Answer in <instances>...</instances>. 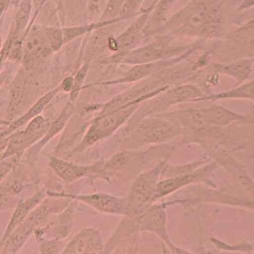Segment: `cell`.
Listing matches in <instances>:
<instances>
[{"instance_id": "7", "label": "cell", "mask_w": 254, "mask_h": 254, "mask_svg": "<svg viewBox=\"0 0 254 254\" xmlns=\"http://www.w3.org/2000/svg\"><path fill=\"white\" fill-rule=\"evenodd\" d=\"M158 117V119L145 120L138 127L135 135L140 142H162L178 134V124L160 116Z\"/></svg>"}, {"instance_id": "19", "label": "cell", "mask_w": 254, "mask_h": 254, "mask_svg": "<svg viewBox=\"0 0 254 254\" xmlns=\"http://www.w3.org/2000/svg\"><path fill=\"white\" fill-rule=\"evenodd\" d=\"M233 98L246 99L253 101L254 81H251L250 82L244 84V85H238L235 89L230 90V91L213 94L210 95V96L200 97V98L195 100L194 101H206V100L215 101L219 99Z\"/></svg>"}, {"instance_id": "24", "label": "cell", "mask_w": 254, "mask_h": 254, "mask_svg": "<svg viewBox=\"0 0 254 254\" xmlns=\"http://www.w3.org/2000/svg\"><path fill=\"white\" fill-rule=\"evenodd\" d=\"M45 33L50 47L54 51H58L63 45V36L62 32L59 29L47 28L45 29Z\"/></svg>"}, {"instance_id": "6", "label": "cell", "mask_w": 254, "mask_h": 254, "mask_svg": "<svg viewBox=\"0 0 254 254\" xmlns=\"http://www.w3.org/2000/svg\"><path fill=\"white\" fill-rule=\"evenodd\" d=\"M104 162L99 161L92 165H79L50 156L49 165L59 178L65 183H71L82 178L99 177Z\"/></svg>"}, {"instance_id": "12", "label": "cell", "mask_w": 254, "mask_h": 254, "mask_svg": "<svg viewBox=\"0 0 254 254\" xmlns=\"http://www.w3.org/2000/svg\"><path fill=\"white\" fill-rule=\"evenodd\" d=\"M46 192L47 190L45 189H43L28 198L20 199L19 201V202L17 203L14 212L13 213L12 216L11 217L10 221L9 222L5 232L4 233L3 237L0 242V247L3 245L4 242L12 233V231H14L27 218L32 211L44 200L45 197L47 196Z\"/></svg>"}, {"instance_id": "22", "label": "cell", "mask_w": 254, "mask_h": 254, "mask_svg": "<svg viewBox=\"0 0 254 254\" xmlns=\"http://www.w3.org/2000/svg\"><path fill=\"white\" fill-rule=\"evenodd\" d=\"M126 0H108L101 18L103 22H110L120 15Z\"/></svg>"}, {"instance_id": "26", "label": "cell", "mask_w": 254, "mask_h": 254, "mask_svg": "<svg viewBox=\"0 0 254 254\" xmlns=\"http://www.w3.org/2000/svg\"><path fill=\"white\" fill-rule=\"evenodd\" d=\"M144 1V0H126L120 13V17L125 18L133 15L139 10Z\"/></svg>"}, {"instance_id": "17", "label": "cell", "mask_w": 254, "mask_h": 254, "mask_svg": "<svg viewBox=\"0 0 254 254\" xmlns=\"http://www.w3.org/2000/svg\"><path fill=\"white\" fill-rule=\"evenodd\" d=\"M177 62L176 59L173 60H169L157 61V62L141 64H137L135 66L131 68L130 71L125 74L123 78L120 79L119 81H113L111 83H119L131 82L139 80V79L144 78L149 74H153L158 69H160L163 66H166L167 65L173 64Z\"/></svg>"}, {"instance_id": "29", "label": "cell", "mask_w": 254, "mask_h": 254, "mask_svg": "<svg viewBox=\"0 0 254 254\" xmlns=\"http://www.w3.org/2000/svg\"><path fill=\"white\" fill-rule=\"evenodd\" d=\"M254 0H245L242 3L240 7L238 8V11H243L247 9L253 7L254 6Z\"/></svg>"}, {"instance_id": "14", "label": "cell", "mask_w": 254, "mask_h": 254, "mask_svg": "<svg viewBox=\"0 0 254 254\" xmlns=\"http://www.w3.org/2000/svg\"><path fill=\"white\" fill-rule=\"evenodd\" d=\"M253 68V59H245L230 63L216 64L214 69L219 73L235 79L236 86L241 85L250 77Z\"/></svg>"}, {"instance_id": "10", "label": "cell", "mask_w": 254, "mask_h": 254, "mask_svg": "<svg viewBox=\"0 0 254 254\" xmlns=\"http://www.w3.org/2000/svg\"><path fill=\"white\" fill-rule=\"evenodd\" d=\"M156 2L157 0H155L153 4L147 9L146 12L143 13L138 19L115 40L116 49L122 52L124 56L132 51L141 42L143 36L145 35V27Z\"/></svg>"}, {"instance_id": "8", "label": "cell", "mask_w": 254, "mask_h": 254, "mask_svg": "<svg viewBox=\"0 0 254 254\" xmlns=\"http://www.w3.org/2000/svg\"><path fill=\"white\" fill-rule=\"evenodd\" d=\"M243 116L236 114L221 106L214 105L209 108L191 109L190 120L194 128L211 126H224L237 120H244Z\"/></svg>"}, {"instance_id": "2", "label": "cell", "mask_w": 254, "mask_h": 254, "mask_svg": "<svg viewBox=\"0 0 254 254\" xmlns=\"http://www.w3.org/2000/svg\"><path fill=\"white\" fill-rule=\"evenodd\" d=\"M138 104L139 103H134L110 112L101 113L73 152L81 153L95 143L112 134L132 114Z\"/></svg>"}, {"instance_id": "20", "label": "cell", "mask_w": 254, "mask_h": 254, "mask_svg": "<svg viewBox=\"0 0 254 254\" xmlns=\"http://www.w3.org/2000/svg\"><path fill=\"white\" fill-rule=\"evenodd\" d=\"M21 188L16 184L0 183V212L8 209L16 203V195Z\"/></svg>"}, {"instance_id": "27", "label": "cell", "mask_w": 254, "mask_h": 254, "mask_svg": "<svg viewBox=\"0 0 254 254\" xmlns=\"http://www.w3.org/2000/svg\"><path fill=\"white\" fill-rule=\"evenodd\" d=\"M87 70L88 67L87 65H85V66L81 68L80 71L77 74L76 78L72 81L71 95L72 101H73L78 96L81 85H82L84 78H85L86 74H87Z\"/></svg>"}, {"instance_id": "16", "label": "cell", "mask_w": 254, "mask_h": 254, "mask_svg": "<svg viewBox=\"0 0 254 254\" xmlns=\"http://www.w3.org/2000/svg\"><path fill=\"white\" fill-rule=\"evenodd\" d=\"M206 173L205 171L203 172L201 170H199V171L194 172L193 173L185 174L176 178H169L163 181L156 185L155 193H154V199L171 193L184 186L198 180L202 178L203 175H205Z\"/></svg>"}, {"instance_id": "28", "label": "cell", "mask_w": 254, "mask_h": 254, "mask_svg": "<svg viewBox=\"0 0 254 254\" xmlns=\"http://www.w3.org/2000/svg\"><path fill=\"white\" fill-rule=\"evenodd\" d=\"M107 2L108 0H89L88 9L95 17L99 15L101 17Z\"/></svg>"}, {"instance_id": "3", "label": "cell", "mask_w": 254, "mask_h": 254, "mask_svg": "<svg viewBox=\"0 0 254 254\" xmlns=\"http://www.w3.org/2000/svg\"><path fill=\"white\" fill-rule=\"evenodd\" d=\"M162 165L147 172L136 179L126 200V215L139 214L142 207L154 199L158 176Z\"/></svg>"}, {"instance_id": "21", "label": "cell", "mask_w": 254, "mask_h": 254, "mask_svg": "<svg viewBox=\"0 0 254 254\" xmlns=\"http://www.w3.org/2000/svg\"><path fill=\"white\" fill-rule=\"evenodd\" d=\"M177 1L178 0H157L155 7L153 8L154 12L151 17H149V21L153 22V24H152L153 26H156L158 22L163 21L170 9L176 3ZM149 26H150V25Z\"/></svg>"}, {"instance_id": "25", "label": "cell", "mask_w": 254, "mask_h": 254, "mask_svg": "<svg viewBox=\"0 0 254 254\" xmlns=\"http://www.w3.org/2000/svg\"><path fill=\"white\" fill-rule=\"evenodd\" d=\"M61 249L59 240L55 238L45 239L40 242L39 250L41 254H60Z\"/></svg>"}, {"instance_id": "18", "label": "cell", "mask_w": 254, "mask_h": 254, "mask_svg": "<svg viewBox=\"0 0 254 254\" xmlns=\"http://www.w3.org/2000/svg\"><path fill=\"white\" fill-rule=\"evenodd\" d=\"M59 91V88L53 90L49 94L45 95V97L41 99L35 106H33L30 109V110L26 113L24 116H22L19 119L16 120L15 122H13L10 125L8 129L0 133V137H7L8 136L12 135L13 133V131L18 130L20 127L24 126L25 124L28 123L31 120L35 119V117H38V115L44 110L45 106H46L48 103H50L52 98Z\"/></svg>"}, {"instance_id": "11", "label": "cell", "mask_w": 254, "mask_h": 254, "mask_svg": "<svg viewBox=\"0 0 254 254\" xmlns=\"http://www.w3.org/2000/svg\"><path fill=\"white\" fill-rule=\"evenodd\" d=\"M51 49L45 29L33 28L24 41V61L26 64H33L44 58Z\"/></svg>"}, {"instance_id": "13", "label": "cell", "mask_w": 254, "mask_h": 254, "mask_svg": "<svg viewBox=\"0 0 254 254\" xmlns=\"http://www.w3.org/2000/svg\"><path fill=\"white\" fill-rule=\"evenodd\" d=\"M72 113H73V106L71 103H69L58 119L56 120L53 125H52L51 127H49L44 137L29 149L28 159L30 162H35L38 153L42 150L43 147L47 144L48 142L54 137V136L58 134L60 131L62 130L68 120L71 117Z\"/></svg>"}, {"instance_id": "23", "label": "cell", "mask_w": 254, "mask_h": 254, "mask_svg": "<svg viewBox=\"0 0 254 254\" xmlns=\"http://www.w3.org/2000/svg\"><path fill=\"white\" fill-rule=\"evenodd\" d=\"M31 0H23L16 18V31L19 33L26 28L30 14Z\"/></svg>"}, {"instance_id": "5", "label": "cell", "mask_w": 254, "mask_h": 254, "mask_svg": "<svg viewBox=\"0 0 254 254\" xmlns=\"http://www.w3.org/2000/svg\"><path fill=\"white\" fill-rule=\"evenodd\" d=\"M46 194L47 196L65 197L72 200L81 201L100 212L111 214H126V199L107 193L97 192L89 194H72L47 190Z\"/></svg>"}, {"instance_id": "4", "label": "cell", "mask_w": 254, "mask_h": 254, "mask_svg": "<svg viewBox=\"0 0 254 254\" xmlns=\"http://www.w3.org/2000/svg\"><path fill=\"white\" fill-rule=\"evenodd\" d=\"M162 39L128 52L122 59V62L134 65L155 63L167 60L188 51L187 47H173L169 40Z\"/></svg>"}, {"instance_id": "15", "label": "cell", "mask_w": 254, "mask_h": 254, "mask_svg": "<svg viewBox=\"0 0 254 254\" xmlns=\"http://www.w3.org/2000/svg\"><path fill=\"white\" fill-rule=\"evenodd\" d=\"M166 215L164 207L158 205L151 208L142 216L140 229L142 230L151 231L160 235L163 239L169 243L167 238L166 230Z\"/></svg>"}, {"instance_id": "30", "label": "cell", "mask_w": 254, "mask_h": 254, "mask_svg": "<svg viewBox=\"0 0 254 254\" xmlns=\"http://www.w3.org/2000/svg\"><path fill=\"white\" fill-rule=\"evenodd\" d=\"M0 48H1V38H0Z\"/></svg>"}, {"instance_id": "9", "label": "cell", "mask_w": 254, "mask_h": 254, "mask_svg": "<svg viewBox=\"0 0 254 254\" xmlns=\"http://www.w3.org/2000/svg\"><path fill=\"white\" fill-rule=\"evenodd\" d=\"M105 253L103 238L97 229L85 228L68 243L61 252L65 254Z\"/></svg>"}, {"instance_id": "1", "label": "cell", "mask_w": 254, "mask_h": 254, "mask_svg": "<svg viewBox=\"0 0 254 254\" xmlns=\"http://www.w3.org/2000/svg\"><path fill=\"white\" fill-rule=\"evenodd\" d=\"M221 24L218 4L212 0H193L165 23L164 30L172 35L210 36Z\"/></svg>"}]
</instances>
